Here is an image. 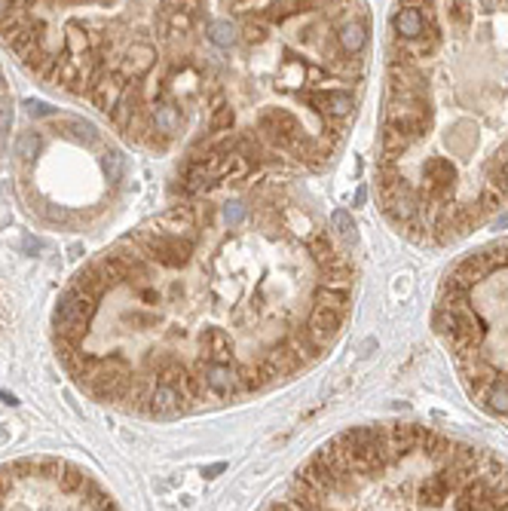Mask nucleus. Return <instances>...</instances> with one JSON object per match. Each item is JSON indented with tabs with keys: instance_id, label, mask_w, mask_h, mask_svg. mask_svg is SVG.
I'll list each match as a JSON object with an SVG mask.
<instances>
[{
	"instance_id": "f257e3e1",
	"label": "nucleus",
	"mask_w": 508,
	"mask_h": 511,
	"mask_svg": "<svg viewBox=\"0 0 508 511\" xmlns=\"http://www.w3.org/2000/svg\"><path fill=\"white\" fill-rule=\"evenodd\" d=\"M267 511H508V465L423 426L346 429Z\"/></svg>"
},
{
	"instance_id": "f03ea898",
	"label": "nucleus",
	"mask_w": 508,
	"mask_h": 511,
	"mask_svg": "<svg viewBox=\"0 0 508 511\" xmlns=\"http://www.w3.org/2000/svg\"><path fill=\"white\" fill-rule=\"evenodd\" d=\"M0 511H117L89 474L61 460L0 465Z\"/></svg>"
},
{
	"instance_id": "7ed1b4c3",
	"label": "nucleus",
	"mask_w": 508,
	"mask_h": 511,
	"mask_svg": "<svg viewBox=\"0 0 508 511\" xmlns=\"http://www.w3.org/2000/svg\"><path fill=\"white\" fill-rule=\"evenodd\" d=\"M435 25L438 22H435V13L428 6V0L426 4H401L395 15H392V31H395L398 40H419Z\"/></svg>"
},
{
	"instance_id": "20e7f679",
	"label": "nucleus",
	"mask_w": 508,
	"mask_h": 511,
	"mask_svg": "<svg viewBox=\"0 0 508 511\" xmlns=\"http://www.w3.org/2000/svg\"><path fill=\"white\" fill-rule=\"evenodd\" d=\"M334 40H337V46H340V52H343V56L358 58V56H362V49L367 46V25H364V19H362V15H353V19H346L337 28Z\"/></svg>"
},
{
	"instance_id": "39448f33",
	"label": "nucleus",
	"mask_w": 508,
	"mask_h": 511,
	"mask_svg": "<svg viewBox=\"0 0 508 511\" xmlns=\"http://www.w3.org/2000/svg\"><path fill=\"white\" fill-rule=\"evenodd\" d=\"M239 37H242V28L230 19V15H217V19H208L205 22V40H208V46H215V49H233Z\"/></svg>"
},
{
	"instance_id": "423d86ee",
	"label": "nucleus",
	"mask_w": 508,
	"mask_h": 511,
	"mask_svg": "<svg viewBox=\"0 0 508 511\" xmlns=\"http://www.w3.org/2000/svg\"><path fill=\"white\" fill-rule=\"evenodd\" d=\"M331 233L334 236H343V239H355V224H353V215L346 208H337L331 215Z\"/></svg>"
},
{
	"instance_id": "0eeeda50",
	"label": "nucleus",
	"mask_w": 508,
	"mask_h": 511,
	"mask_svg": "<svg viewBox=\"0 0 508 511\" xmlns=\"http://www.w3.org/2000/svg\"><path fill=\"white\" fill-rule=\"evenodd\" d=\"M364 196H367V190H364V187H358V193H355V206H362Z\"/></svg>"
}]
</instances>
